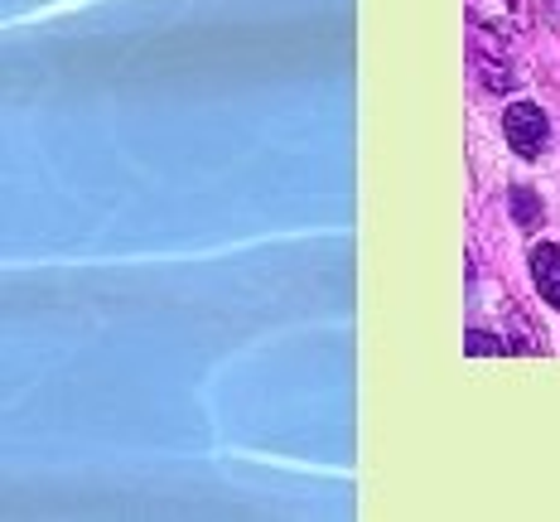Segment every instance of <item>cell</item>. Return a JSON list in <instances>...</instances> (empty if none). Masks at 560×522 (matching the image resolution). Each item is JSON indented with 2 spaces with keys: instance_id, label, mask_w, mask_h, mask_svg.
<instances>
[{
  "instance_id": "1",
  "label": "cell",
  "mask_w": 560,
  "mask_h": 522,
  "mask_svg": "<svg viewBox=\"0 0 560 522\" xmlns=\"http://www.w3.org/2000/svg\"><path fill=\"white\" fill-rule=\"evenodd\" d=\"M474 39L493 54H508L527 34V0H469Z\"/></svg>"
},
{
  "instance_id": "2",
  "label": "cell",
  "mask_w": 560,
  "mask_h": 522,
  "mask_svg": "<svg viewBox=\"0 0 560 522\" xmlns=\"http://www.w3.org/2000/svg\"><path fill=\"white\" fill-rule=\"evenodd\" d=\"M503 136L517 155H541L551 126H546V112L536 107V102H512V107L503 112Z\"/></svg>"
},
{
  "instance_id": "3",
  "label": "cell",
  "mask_w": 560,
  "mask_h": 522,
  "mask_svg": "<svg viewBox=\"0 0 560 522\" xmlns=\"http://www.w3.org/2000/svg\"><path fill=\"white\" fill-rule=\"evenodd\" d=\"M532 281H536V290H541L546 305L560 310V247L541 242V247L532 252Z\"/></svg>"
},
{
  "instance_id": "4",
  "label": "cell",
  "mask_w": 560,
  "mask_h": 522,
  "mask_svg": "<svg viewBox=\"0 0 560 522\" xmlns=\"http://www.w3.org/2000/svg\"><path fill=\"white\" fill-rule=\"evenodd\" d=\"M512 218H517L522 228H536V223H541V204H536V194L512 189Z\"/></svg>"
},
{
  "instance_id": "5",
  "label": "cell",
  "mask_w": 560,
  "mask_h": 522,
  "mask_svg": "<svg viewBox=\"0 0 560 522\" xmlns=\"http://www.w3.org/2000/svg\"><path fill=\"white\" fill-rule=\"evenodd\" d=\"M469 353H503V344L483 329H469Z\"/></svg>"
},
{
  "instance_id": "6",
  "label": "cell",
  "mask_w": 560,
  "mask_h": 522,
  "mask_svg": "<svg viewBox=\"0 0 560 522\" xmlns=\"http://www.w3.org/2000/svg\"><path fill=\"white\" fill-rule=\"evenodd\" d=\"M546 15H551V20H560V0H546Z\"/></svg>"
}]
</instances>
